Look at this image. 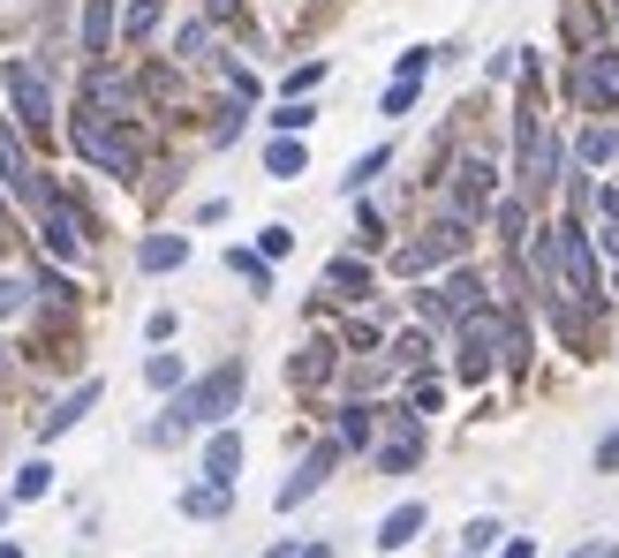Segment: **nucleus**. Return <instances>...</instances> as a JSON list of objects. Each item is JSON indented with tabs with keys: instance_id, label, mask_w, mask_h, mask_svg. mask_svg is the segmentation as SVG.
<instances>
[{
	"instance_id": "obj_7",
	"label": "nucleus",
	"mask_w": 619,
	"mask_h": 558,
	"mask_svg": "<svg viewBox=\"0 0 619 558\" xmlns=\"http://www.w3.org/2000/svg\"><path fill=\"white\" fill-rule=\"evenodd\" d=\"M0 196L8 204H23V212H46L53 204V181L30 166V143H23V129L0 114Z\"/></svg>"
},
{
	"instance_id": "obj_36",
	"label": "nucleus",
	"mask_w": 619,
	"mask_h": 558,
	"mask_svg": "<svg viewBox=\"0 0 619 558\" xmlns=\"http://www.w3.org/2000/svg\"><path fill=\"white\" fill-rule=\"evenodd\" d=\"M23 309H30V279L0 272V325H8V317H23Z\"/></svg>"
},
{
	"instance_id": "obj_14",
	"label": "nucleus",
	"mask_w": 619,
	"mask_h": 558,
	"mask_svg": "<svg viewBox=\"0 0 619 558\" xmlns=\"http://www.w3.org/2000/svg\"><path fill=\"white\" fill-rule=\"evenodd\" d=\"M235 475H242V430H235V422H219V430L204 437V483L235 491Z\"/></svg>"
},
{
	"instance_id": "obj_55",
	"label": "nucleus",
	"mask_w": 619,
	"mask_h": 558,
	"mask_svg": "<svg viewBox=\"0 0 619 558\" xmlns=\"http://www.w3.org/2000/svg\"><path fill=\"white\" fill-rule=\"evenodd\" d=\"M612 15H619V0H612Z\"/></svg>"
},
{
	"instance_id": "obj_33",
	"label": "nucleus",
	"mask_w": 619,
	"mask_h": 558,
	"mask_svg": "<svg viewBox=\"0 0 619 558\" xmlns=\"http://www.w3.org/2000/svg\"><path fill=\"white\" fill-rule=\"evenodd\" d=\"M431 61H439V46H408V53L393 61V84H424V76H431Z\"/></svg>"
},
{
	"instance_id": "obj_15",
	"label": "nucleus",
	"mask_w": 619,
	"mask_h": 558,
	"mask_svg": "<svg viewBox=\"0 0 619 558\" xmlns=\"http://www.w3.org/2000/svg\"><path fill=\"white\" fill-rule=\"evenodd\" d=\"M424 529H431V506H424V498H401V506L378 521V536H370V544H378V551H408Z\"/></svg>"
},
{
	"instance_id": "obj_30",
	"label": "nucleus",
	"mask_w": 619,
	"mask_h": 558,
	"mask_svg": "<svg viewBox=\"0 0 619 558\" xmlns=\"http://www.w3.org/2000/svg\"><path fill=\"white\" fill-rule=\"evenodd\" d=\"M159 15H166L159 0H129V15H122V38H129V46H144V38L159 30Z\"/></svg>"
},
{
	"instance_id": "obj_39",
	"label": "nucleus",
	"mask_w": 619,
	"mask_h": 558,
	"mask_svg": "<svg viewBox=\"0 0 619 558\" xmlns=\"http://www.w3.org/2000/svg\"><path fill=\"white\" fill-rule=\"evenodd\" d=\"M498 234H506L514 250L529 242V204H521V196H514V204H498Z\"/></svg>"
},
{
	"instance_id": "obj_23",
	"label": "nucleus",
	"mask_w": 619,
	"mask_h": 558,
	"mask_svg": "<svg viewBox=\"0 0 619 558\" xmlns=\"http://www.w3.org/2000/svg\"><path fill=\"white\" fill-rule=\"evenodd\" d=\"M265 174H273V181H295V174H310L303 137H273V143H265Z\"/></svg>"
},
{
	"instance_id": "obj_20",
	"label": "nucleus",
	"mask_w": 619,
	"mask_h": 558,
	"mask_svg": "<svg viewBox=\"0 0 619 558\" xmlns=\"http://www.w3.org/2000/svg\"><path fill=\"white\" fill-rule=\"evenodd\" d=\"M378 416H386V408H370V401H348V408H340V437H332V445H340V453H363V445L378 437Z\"/></svg>"
},
{
	"instance_id": "obj_46",
	"label": "nucleus",
	"mask_w": 619,
	"mask_h": 558,
	"mask_svg": "<svg viewBox=\"0 0 619 558\" xmlns=\"http://www.w3.org/2000/svg\"><path fill=\"white\" fill-rule=\"evenodd\" d=\"M567 558H619V544H574Z\"/></svg>"
},
{
	"instance_id": "obj_52",
	"label": "nucleus",
	"mask_w": 619,
	"mask_h": 558,
	"mask_svg": "<svg viewBox=\"0 0 619 558\" xmlns=\"http://www.w3.org/2000/svg\"><path fill=\"white\" fill-rule=\"evenodd\" d=\"M0 558H23V544H8V536H0Z\"/></svg>"
},
{
	"instance_id": "obj_9",
	"label": "nucleus",
	"mask_w": 619,
	"mask_h": 558,
	"mask_svg": "<svg viewBox=\"0 0 619 558\" xmlns=\"http://www.w3.org/2000/svg\"><path fill=\"white\" fill-rule=\"evenodd\" d=\"M574 99H582L590 114H619V46L582 53V68H574Z\"/></svg>"
},
{
	"instance_id": "obj_22",
	"label": "nucleus",
	"mask_w": 619,
	"mask_h": 558,
	"mask_svg": "<svg viewBox=\"0 0 619 558\" xmlns=\"http://www.w3.org/2000/svg\"><path fill=\"white\" fill-rule=\"evenodd\" d=\"M181 513H189V521H227V513H235V491H219V483H189V491H181Z\"/></svg>"
},
{
	"instance_id": "obj_50",
	"label": "nucleus",
	"mask_w": 619,
	"mask_h": 558,
	"mask_svg": "<svg viewBox=\"0 0 619 558\" xmlns=\"http://www.w3.org/2000/svg\"><path fill=\"white\" fill-rule=\"evenodd\" d=\"M295 558H340V551H332V544H303Z\"/></svg>"
},
{
	"instance_id": "obj_35",
	"label": "nucleus",
	"mask_w": 619,
	"mask_h": 558,
	"mask_svg": "<svg viewBox=\"0 0 619 558\" xmlns=\"http://www.w3.org/2000/svg\"><path fill=\"white\" fill-rule=\"evenodd\" d=\"M204 46H212V23H181L174 30V61H204Z\"/></svg>"
},
{
	"instance_id": "obj_48",
	"label": "nucleus",
	"mask_w": 619,
	"mask_h": 558,
	"mask_svg": "<svg viewBox=\"0 0 619 558\" xmlns=\"http://www.w3.org/2000/svg\"><path fill=\"white\" fill-rule=\"evenodd\" d=\"M235 8H242V0H204V15H212V23H227Z\"/></svg>"
},
{
	"instance_id": "obj_54",
	"label": "nucleus",
	"mask_w": 619,
	"mask_h": 558,
	"mask_svg": "<svg viewBox=\"0 0 619 558\" xmlns=\"http://www.w3.org/2000/svg\"><path fill=\"white\" fill-rule=\"evenodd\" d=\"M612 294H619V279H612Z\"/></svg>"
},
{
	"instance_id": "obj_19",
	"label": "nucleus",
	"mask_w": 619,
	"mask_h": 558,
	"mask_svg": "<svg viewBox=\"0 0 619 558\" xmlns=\"http://www.w3.org/2000/svg\"><path fill=\"white\" fill-rule=\"evenodd\" d=\"M137 265L144 272H181L189 265V234H144L137 242Z\"/></svg>"
},
{
	"instance_id": "obj_11",
	"label": "nucleus",
	"mask_w": 619,
	"mask_h": 558,
	"mask_svg": "<svg viewBox=\"0 0 619 558\" xmlns=\"http://www.w3.org/2000/svg\"><path fill=\"white\" fill-rule=\"evenodd\" d=\"M332 468H340V445H332V437H325V445H310V453H303V468H295V475H288L280 491H273V506H280V513L310 506V498L325 491V475H332Z\"/></svg>"
},
{
	"instance_id": "obj_12",
	"label": "nucleus",
	"mask_w": 619,
	"mask_h": 558,
	"mask_svg": "<svg viewBox=\"0 0 619 558\" xmlns=\"http://www.w3.org/2000/svg\"><path fill=\"white\" fill-rule=\"evenodd\" d=\"M114 38H122V15H114V0H84V23H76V53L99 68V61H114Z\"/></svg>"
},
{
	"instance_id": "obj_25",
	"label": "nucleus",
	"mask_w": 619,
	"mask_h": 558,
	"mask_svg": "<svg viewBox=\"0 0 619 558\" xmlns=\"http://www.w3.org/2000/svg\"><path fill=\"white\" fill-rule=\"evenodd\" d=\"M144 385H152V393H181V385H189V363L159 347V355H144Z\"/></svg>"
},
{
	"instance_id": "obj_8",
	"label": "nucleus",
	"mask_w": 619,
	"mask_h": 558,
	"mask_svg": "<svg viewBox=\"0 0 619 558\" xmlns=\"http://www.w3.org/2000/svg\"><path fill=\"white\" fill-rule=\"evenodd\" d=\"M462 250H468V219H439L424 242L393 250V272H401V279H424L431 265H446V257H462Z\"/></svg>"
},
{
	"instance_id": "obj_42",
	"label": "nucleus",
	"mask_w": 619,
	"mask_h": 558,
	"mask_svg": "<svg viewBox=\"0 0 619 558\" xmlns=\"http://www.w3.org/2000/svg\"><path fill=\"white\" fill-rule=\"evenodd\" d=\"M325 84V61H303V68H288V99H310Z\"/></svg>"
},
{
	"instance_id": "obj_26",
	"label": "nucleus",
	"mask_w": 619,
	"mask_h": 558,
	"mask_svg": "<svg viewBox=\"0 0 619 558\" xmlns=\"http://www.w3.org/2000/svg\"><path fill=\"white\" fill-rule=\"evenodd\" d=\"M386 363H393V370H424V363H431V332H393V340H386Z\"/></svg>"
},
{
	"instance_id": "obj_24",
	"label": "nucleus",
	"mask_w": 619,
	"mask_h": 558,
	"mask_svg": "<svg viewBox=\"0 0 619 558\" xmlns=\"http://www.w3.org/2000/svg\"><path fill=\"white\" fill-rule=\"evenodd\" d=\"M386 166H393V143H370V151H363V158L348 166V181H340V196H363V189H370V181H378Z\"/></svg>"
},
{
	"instance_id": "obj_40",
	"label": "nucleus",
	"mask_w": 619,
	"mask_h": 558,
	"mask_svg": "<svg viewBox=\"0 0 619 558\" xmlns=\"http://www.w3.org/2000/svg\"><path fill=\"white\" fill-rule=\"evenodd\" d=\"M439 401H446V385H439V378H416V385H408V416H431Z\"/></svg>"
},
{
	"instance_id": "obj_10",
	"label": "nucleus",
	"mask_w": 619,
	"mask_h": 558,
	"mask_svg": "<svg viewBox=\"0 0 619 558\" xmlns=\"http://www.w3.org/2000/svg\"><path fill=\"white\" fill-rule=\"evenodd\" d=\"M386 437H378V468H386V475H408V468H416V460H424V422L408 416V408H386Z\"/></svg>"
},
{
	"instance_id": "obj_28",
	"label": "nucleus",
	"mask_w": 619,
	"mask_h": 558,
	"mask_svg": "<svg viewBox=\"0 0 619 558\" xmlns=\"http://www.w3.org/2000/svg\"><path fill=\"white\" fill-rule=\"evenodd\" d=\"M612 151H619V137H612V129H605V122H590V129L574 137V158H582V166H605Z\"/></svg>"
},
{
	"instance_id": "obj_44",
	"label": "nucleus",
	"mask_w": 619,
	"mask_h": 558,
	"mask_svg": "<svg viewBox=\"0 0 619 558\" xmlns=\"http://www.w3.org/2000/svg\"><path fill=\"white\" fill-rule=\"evenodd\" d=\"M597 475H619V422L597 437Z\"/></svg>"
},
{
	"instance_id": "obj_4",
	"label": "nucleus",
	"mask_w": 619,
	"mask_h": 558,
	"mask_svg": "<svg viewBox=\"0 0 619 558\" xmlns=\"http://www.w3.org/2000/svg\"><path fill=\"white\" fill-rule=\"evenodd\" d=\"M91 242H99V219H91L68 189H53V204L38 212V250H46L53 265H84Z\"/></svg>"
},
{
	"instance_id": "obj_53",
	"label": "nucleus",
	"mask_w": 619,
	"mask_h": 558,
	"mask_svg": "<svg viewBox=\"0 0 619 558\" xmlns=\"http://www.w3.org/2000/svg\"><path fill=\"white\" fill-rule=\"evenodd\" d=\"M0 521H8V498H0Z\"/></svg>"
},
{
	"instance_id": "obj_45",
	"label": "nucleus",
	"mask_w": 619,
	"mask_h": 558,
	"mask_svg": "<svg viewBox=\"0 0 619 558\" xmlns=\"http://www.w3.org/2000/svg\"><path fill=\"white\" fill-rule=\"evenodd\" d=\"M144 340H152V347H166V340H174V309H152V325H144Z\"/></svg>"
},
{
	"instance_id": "obj_51",
	"label": "nucleus",
	"mask_w": 619,
	"mask_h": 558,
	"mask_svg": "<svg viewBox=\"0 0 619 558\" xmlns=\"http://www.w3.org/2000/svg\"><path fill=\"white\" fill-rule=\"evenodd\" d=\"M8 385H15V370H8V347H0V393H8Z\"/></svg>"
},
{
	"instance_id": "obj_2",
	"label": "nucleus",
	"mask_w": 619,
	"mask_h": 558,
	"mask_svg": "<svg viewBox=\"0 0 619 558\" xmlns=\"http://www.w3.org/2000/svg\"><path fill=\"white\" fill-rule=\"evenodd\" d=\"M68 143H76V158L91 166V174H114V181H137V166H144V137H137V114H76L68 122Z\"/></svg>"
},
{
	"instance_id": "obj_27",
	"label": "nucleus",
	"mask_w": 619,
	"mask_h": 558,
	"mask_svg": "<svg viewBox=\"0 0 619 558\" xmlns=\"http://www.w3.org/2000/svg\"><path fill=\"white\" fill-rule=\"evenodd\" d=\"M227 272L242 279V287H257V294H273V265L257 250H227Z\"/></svg>"
},
{
	"instance_id": "obj_18",
	"label": "nucleus",
	"mask_w": 619,
	"mask_h": 558,
	"mask_svg": "<svg viewBox=\"0 0 619 558\" xmlns=\"http://www.w3.org/2000/svg\"><path fill=\"white\" fill-rule=\"evenodd\" d=\"M38 498H53V460H23L15 475H8V506H38Z\"/></svg>"
},
{
	"instance_id": "obj_37",
	"label": "nucleus",
	"mask_w": 619,
	"mask_h": 558,
	"mask_svg": "<svg viewBox=\"0 0 619 558\" xmlns=\"http://www.w3.org/2000/svg\"><path fill=\"white\" fill-rule=\"evenodd\" d=\"M498 536H506V529H498V521H491V513H476V521H468V529H462L468 558H483V551H491V544H498Z\"/></svg>"
},
{
	"instance_id": "obj_34",
	"label": "nucleus",
	"mask_w": 619,
	"mask_h": 558,
	"mask_svg": "<svg viewBox=\"0 0 619 558\" xmlns=\"http://www.w3.org/2000/svg\"><path fill=\"white\" fill-rule=\"evenodd\" d=\"M288 250H295V227H288V219H273V227H257V257H265V265H280Z\"/></svg>"
},
{
	"instance_id": "obj_17",
	"label": "nucleus",
	"mask_w": 619,
	"mask_h": 558,
	"mask_svg": "<svg viewBox=\"0 0 619 558\" xmlns=\"http://www.w3.org/2000/svg\"><path fill=\"white\" fill-rule=\"evenodd\" d=\"M491 212V158H468L462 181H454V212L446 219H483Z\"/></svg>"
},
{
	"instance_id": "obj_43",
	"label": "nucleus",
	"mask_w": 619,
	"mask_h": 558,
	"mask_svg": "<svg viewBox=\"0 0 619 558\" xmlns=\"http://www.w3.org/2000/svg\"><path fill=\"white\" fill-rule=\"evenodd\" d=\"M355 227H363V234H355L363 250H378V242H386V219H378V204H355Z\"/></svg>"
},
{
	"instance_id": "obj_6",
	"label": "nucleus",
	"mask_w": 619,
	"mask_h": 558,
	"mask_svg": "<svg viewBox=\"0 0 619 558\" xmlns=\"http://www.w3.org/2000/svg\"><path fill=\"white\" fill-rule=\"evenodd\" d=\"M514 174H521V196H552V189H559V137L544 129L536 91H529V106H521V158H514Z\"/></svg>"
},
{
	"instance_id": "obj_49",
	"label": "nucleus",
	"mask_w": 619,
	"mask_h": 558,
	"mask_svg": "<svg viewBox=\"0 0 619 558\" xmlns=\"http://www.w3.org/2000/svg\"><path fill=\"white\" fill-rule=\"evenodd\" d=\"M295 551H303V544H295V536H280V544H273L265 558H295Z\"/></svg>"
},
{
	"instance_id": "obj_41",
	"label": "nucleus",
	"mask_w": 619,
	"mask_h": 558,
	"mask_svg": "<svg viewBox=\"0 0 619 558\" xmlns=\"http://www.w3.org/2000/svg\"><path fill=\"white\" fill-rule=\"evenodd\" d=\"M242 114H250V106H242V99H227V106H219V122H212V143H235V137H242Z\"/></svg>"
},
{
	"instance_id": "obj_29",
	"label": "nucleus",
	"mask_w": 619,
	"mask_h": 558,
	"mask_svg": "<svg viewBox=\"0 0 619 558\" xmlns=\"http://www.w3.org/2000/svg\"><path fill=\"white\" fill-rule=\"evenodd\" d=\"M310 122H317V106H310V99H280V106H273V137H303Z\"/></svg>"
},
{
	"instance_id": "obj_16",
	"label": "nucleus",
	"mask_w": 619,
	"mask_h": 558,
	"mask_svg": "<svg viewBox=\"0 0 619 558\" xmlns=\"http://www.w3.org/2000/svg\"><path fill=\"white\" fill-rule=\"evenodd\" d=\"M332 370H340V340H310L303 355L288 363V378H295V393H317V385H332Z\"/></svg>"
},
{
	"instance_id": "obj_31",
	"label": "nucleus",
	"mask_w": 619,
	"mask_h": 558,
	"mask_svg": "<svg viewBox=\"0 0 619 558\" xmlns=\"http://www.w3.org/2000/svg\"><path fill=\"white\" fill-rule=\"evenodd\" d=\"M30 294H46L53 309H68V302H76V279L53 272V265H38V272H30Z\"/></svg>"
},
{
	"instance_id": "obj_3",
	"label": "nucleus",
	"mask_w": 619,
	"mask_h": 558,
	"mask_svg": "<svg viewBox=\"0 0 619 558\" xmlns=\"http://www.w3.org/2000/svg\"><path fill=\"white\" fill-rule=\"evenodd\" d=\"M506 332H514V317L491 309V302L468 309L462 325H454V378H462V385H483V378L506 363Z\"/></svg>"
},
{
	"instance_id": "obj_32",
	"label": "nucleus",
	"mask_w": 619,
	"mask_h": 558,
	"mask_svg": "<svg viewBox=\"0 0 619 558\" xmlns=\"http://www.w3.org/2000/svg\"><path fill=\"white\" fill-rule=\"evenodd\" d=\"M597 212H605V219H597V250L619 257V189H597Z\"/></svg>"
},
{
	"instance_id": "obj_13",
	"label": "nucleus",
	"mask_w": 619,
	"mask_h": 558,
	"mask_svg": "<svg viewBox=\"0 0 619 558\" xmlns=\"http://www.w3.org/2000/svg\"><path fill=\"white\" fill-rule=\"evenodd\" d=\"M99 401H106V378H84V385H76V393H68V401H53V408H46V416H38V445H53V437H61V430H76V422L91 416V408H99Z\"/></svg>"
},
{
	"instance_id": "obj_21",
	"label": "nucleus",
	"mask_w": 619,
	"mask_h": 558,
	"mask_svg": "<svg viewBox=\"0 0 619 558\" xmlns=\"http://www.w3.org/2000/svg\"><path fill=\"white\" fill-rule=\"evenodd\" d=\"M325 294L363 302V294H370V265H363V257H325Z\"/></svg>"
},
{
	"instance_id": "obj_47",
	"label": "nucleus",
	"mask_w": 619,
	"mask_h": 558,
	"mask_svg": "<svg viewBox=\"0 0 619 558\" xmlns=\"http://www.w3.org/2000/svg\"><path fill=\"white\" fill-rule=\"evenodd\" d=\"M498 558H536V544H529V536H514V544H498Z\"/></svg>"
},
{
	"instance_id": "obj_5",
	"label": "nucleus",
	"mask_w": 619,
	"mask_h": 558,
	"mask_svg": "<svg viewBox=\"0 0 619 558\" xmlns=\"http://www.w3.org/2000/svg\"><path fill=\"white\" fill-rule=\"evenodd\" d=\"M0 91H8V122L23 137H46L53 129V84L38 61H0Z\"/></svg>"
},
{
	"instance_id": "obj_38",
	"label": "nucleus",
	"mask_w": 619,
	"mask_h": 558,
	"mask_svg": "<svg viewBox=\"0 0 619 558\" xmlns=\"http://www.w3.org/2000/svg\"><path fill=\"white\" fill-rule=\"evenodd\" d=\"M416 99H424V84H386V99H378V114H386V122H401V114H408Z\"/></svg>"
},
{
	"instance_id": "obj_1",
	"label": "nucleus",
	"mask_w": 619,
	"mask_h": 558,
	"mask_svg": "<svg viewBox=\"0 0 619 558\" xmlns=\"http://www.w3.org/2000/svg\"><path fill=\"white\" fill-rule=\"evenodd\" d=\"M242 385H250V370H242V355H227L219 370H204V378H189L181 393H174V408L144 430L152 445H181L189 430H219V422L242 408Z\"/></svg>"
}]
</instances>
